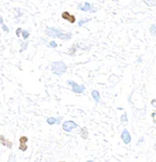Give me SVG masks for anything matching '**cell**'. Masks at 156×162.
<instances>
[{
  "label": "cell",
  "instance_id": "obj_1",
  "mask_svg": "<svg viewBox=\"0 0 156 162\" xmlns=\"http://www.w3.org/2000/svg\"><path fill=\"white\" fill-rule=\"evenodd\" d=\"M50 69H51L52 74L56 76H61L67 71V65L62 61H54L51 63Z\"/></svg>",
  "mask_w": 156,
  "mask_h": 162
},
{
  "label": "cell",
  "instance_id": "obj_2",
  "mask_svg": "<svg viewBox=\"0 0 156 162\" xmlns=\"http://www.w3.org/2000/svg\"><path fill=\"white\" fill-rule=\"evenodd\" d=\"M66 84L71 87V91L73 93H78V94H82L86 91V86L83 84H78L76 81L73 80H66Z\"/></svg>",
  "mask_w": 156,
  "mask_h": 162
},
{
  "label": "cell",
  "instance_id": "obj_3",
  "mask_svg": "<svg viewBox=\"0 0 156 162\" xmlns=\"http://www.w3.org/2000/svg\"><path fill=\"white\" fill-rule=\"evenodd\" d=\"M44 32L47 37L54 39V38H59V35L62 32V30L58 29V28H55V27H46Z\"/></svg>",
  "mask_w": 156,
  "mask_h": 162
},
{
  "label": "cell",
  "instance_id": "obj_4",
  "mask_svg": "<svg viewBox=\"0 0 156 162\" xmlns=\"http://www.w3.org/2000/svg\"><path fill=\"white\" fill-rule=\"evenodd\" d=\"M61 127H62V130L65 131V133H73L75 129L79 128V124H77V123L73 120H66L62 123Z\"/></svg>",
  "mask_w": 156,
  "mask_h": 162
},
{
  "label": "cell",
  "instance_id": "obj_5",
  "mask_svg": "<svg viewBox=\"0 0 156 162\" xmlns=\"http://www.w3.org/2000/svg\"><path fill=\"white\" fill-rule=\"evenodd\" d=\"M61 19L66 22L71 23V24H75L77 23V17L75 15H71V12L68 11H62L61 12Z\"/></svg>",
  "mask_w": 156,
  "mask_h": 162
},
{
  "label": "cell",
  "instance_id": "obj_6",
  "mask_svg": "<svg viewBox=\"0 0 156 162\" xmlns=\"http://www.w3.org/2000/svg\"><path fill=\"white\" fill-rule=\"evenodd\" d=\"M120 139H122V141L126 145H129L130 143L132 142V137H131L129 130H128L127 128H124V129H122V135H120Z\"/></svg>",
  "mask_w": 156,
  "mask_h": 162
},
{
  "label": "cell",
  "instance_id": "obj_7",
  "mask_svg": "<svg viewBox=\"0 0 156 162\" xmlns=\"http://www.w3.org/2000/svg\"><path fill=\"white\" fill-rule=\"evenodd\" d=\"M0 144L2 146H4V147H6L7 149H10V150H11L12 147H13V144H12L11 141L6 139L3 135H0Z\"/></svg>",
  "mask_w": 156,
  "mask_h": 162
},
{
  "label": "cell",
  "instance_id": "obj_8",
  "mask_svg": "<svg viewBox=\"0 0 156 162\" xmlns=\"http://www.w3.org/2000/svg\"><path fill=\"white\" fill-rule=\"evenodd\" d=\"M79 10L84 12H90L91 8H92V4L90 2H84V3H80V4L77 6Z\"/></svg>",
  "mask_w": 156,
  "mask_h": 162
},
{
  "label": "cell",
  "instance_id": "obj_9",
  "mask_svg": "<svg viewBox=\"0 0 156 162\" xmlns=\"http://www.w3.org/2000/svg\"><path fill=\"white\" fill-rule=\"evenodd\" d=\"M78 49H81L80 44H79V43H73V44L68 48V50H67L66 54H69V56H75L76 52H78Z\"/></svg>",
  "mask_w": 156,
  "mask_h": 162
},
{
  "label": "cell",
  "instance_id": "obj_10",
  "mask_svg": "<svg viewBox=\"0 0 156 162\" xmlns=\"http://www.w3.org/2000/svg\"><path fill=\"white\" fill-rule=\"evenodd\" d=\"M91 96L94 100L96 104H99L101 102V96H100V92L97 90V89H94V90L91 91Z\"/></svg>",
  "mask_w": 156,
  "mask_h": 162
},
{
  "label": "cell",
  "instance_id": "obj_11",
  "mask_svg": "<svg viewBox=\"0 0 156 162\" xmlns=\"http://www.w3.org/2000/svg\"><path fill=\"white\" fill-rule=\"evenodd\" d=\"M15 23H19L20 22V19L24 15V10L20 7H15Z\"/></svg>",
  "mask_w": 156,
  "mask_h": 162
},
{
  "label": "cell",
  "instance_id": "obj_12",
  "mask_svg": "<svg viewBox=\"0 0 156 162\" xmlns=\"http://www.w3.org/2000/svg\"><path fill=\"white\" fill-rule=\"evenodd\" d=\"M80 135H81V138L83 139V140H87L89 137V133H88V128L87 127H82L80 130Z\"/></svg>",
  "mask_w": 156,
  "mask_h": 162
},
{
  "label": "cell",
  "instance_id": "obj_13",
  "mask_svg": "<svg viewBox=\"0 0 156 162\" xmlns=\"http://www.w3.org/2000/svg\"><path fill=\"white\" fill-rule=\"evenodd\" d=\"M92 20L91 17H85V19H80V20L77 22V25H78V27H83V26H85L87 23H89L90 21Z\"/></svg>",
  "mask_w": 156,
  "mask_h": 162
},
{
  "label": "cell",
  "instance_id": "obj_14",
  "mask_svg": "<svg viewBox=\"0 0 156 162\" xmlns=\"http://www.w3.org/2000/svg\"><path fill=\"white\" fill-rule=\"evenodd\" d=\"M28 46H29V41H28V40H24V41H20V52H24V50H27Z\"/></svg>",
  "mask_w": 156,
  "mask_h": 162
},
{
  "label": "cell",
  "instance_id": "obj_15",
  "mask_svg": "<svg viewBox=\"0 0 156 162\" xmlns=\"http://www.w3.org/2000/svg\"><path fill=\"white\" fill-rule=\"evenodd\" d=\"M30 31L29 30H27V29H22V38L24 40H28L30 38Z\"/></svg>",
  "mask_w": 156,
  "mask_h": 162
},
{
  "label": "cell",
  "instance_id": "obj_16",
  "mask_svg": "<svg viewBox=\"0 0 156 162\" xmlns=\"http://www.w3.org/2000/svg\"><path fill=\"white\" fill-rule=\"evenodd\" d=\"M46 122L49 125H56V117H48L46 119Z\"/></svg>",
  "mask_w": 156,
  "mask_h": 162
},
{
  "label": "cell",
  "instance_id": "obj_17",
  "mask_svg": "<svg viewBox=\"0 0 156 162\" xmlns=\"http://www.w3.org/2000/svg\"><path fill=\"white\" fill-rule=\"evenodd\" d=\"M57 46H58V44H57V42L55 40H51V41L47 42V47H49V48H56Z\"/></svg>",
  "mask_w": 156,
  "mask_h": 162
},
{
  "label": "cell",
  "instance_id": "obj_18",
  "mask_svg": "<svg viewBox=\"0 0 156 162\" xmlns=\"http://www.w3.org/2000/svg\"><path fill=\"white\" fill-rule=\"evenodd\" d=\"M143 2L147 6H155L156 5V0H143Z\"/></svg>",
  "mask_w": 156,
  "mask_h": 162
},
{
  "label": "cell",
  "instance_id": "obj_19",
  "mask_svg": "<svg viewBox=\"0 0 156 162\" xmlns=\"http://www.w3.org/2000/svg\"><path fill=\"white\" fill-rule=\"evenodd\" d=\"M149 31H150V34L153 35V36H156V24H153L150 26L149 28Z\"/></svg>",
  "mask_w": 156,
  "mask_h": 162
},
{
  "label": "cell",
  "instance_id": "obj_20",
  "mask_svg": "<svg viewBox=\"0 0 156 162\" xmlns=\"http://www.w3.org/2000/svg\"><path fill=\"white\" fill-rule=\"evenodd\" d=\"M19 142H20V144H28L29 139H28L27 135H22L20 138V140H19Z\"/></svg>",
  "mask_w": 156,
  "mask_h": 162
},
{
  "label": "cell",
  "instance_id": "obj_21",
  "mask_svg": "<svg viewBox=\"0 0 156 162\" xmlns=\"http://www.w3.org/2000/svg\"><path fill=\"white\" fill-rule=\"evenodd\" d=\"M19 150H20V152H26V151L28 150V144H20Z\"/></svg>",
  "mask_w": 156,
  "mask_h": 162
},
{
  "label": "cell",
  "instance_id": "obj_22",
  "mask_svg": "<svg viewBox=\"0 0 156 162\" xmlns=\"http://www.w3.org/2000/svg\"><path fill=\"white\" fill-rule=\"evenodd\" d=\"M1 29H2L3 32H5V33H9V28H8L7 25L2 24V25H1Z\"/></svg>",
  "mask_w": 156,
  "mask_h": 162
},
{
  "label": "cell",
  "instance_id": "obj_23",
  "mask_svg": "<svg viewBox=\"0 0 156 162\" xmlns=\"http://www.w3.org/2000/svg\"><path fill=\"white\" fill-rule=\"evenodd\" d=\"M128 114L127 113H124V114H122V117H120V121H122V123H124V122H128Z\"/></svg>",
  "mask_w": 156,
  "mask_h": 162
},
{
  "label": "cell",
  "instance_id": "obj_24",
  "mask_svg": "<svg viewBox=\"0 0 156 162\" xmlns=\"http://www.w3.org/2000/svg\"><path fill=\"white\" fill-rule=\"evenodd\" d=\"M22 28H17V29L15 30V36H17V38H20V37L22 36Z\"/></svg>",
  "mask_w": 156,
  "mask_h": 162
},
{
  "label": "cell",
  "instance_id": "obj_25",
  "mask_svg": "<svg viewBox=\"0 0 156 162\" xmlns=\"http://www.w3.org/2000/svg\"><path fill=\"white\" fill-rule=\"evenodd\" d=\"M144 140H145V138L144 137H141V138L139 139V141H138V143H137V146L139 147V146H141L143 143H144Z\"/></svg>",
  "mask_w": 156,
  "mask_h": 162
},
{
  "label": "cell",
  "instance_id": "obj_26",
  "mask_svg": "<svg viewBox=\"0 0 156 162\" xmlns=\"http://www.w3.org/2000/svg\"><path fill=\"white\" fill-rule=\"evenodd\" d=\"M61 121H62V116H58V117H56V125H60Z\"/></svg>",
  "mask_w": 156,
  "mask_h": 162
},
{
  "label": "cell",
  "instance_id": "obj_27",
  "mask_svg": "<svg viewBox=\"0 0 156 162\" xmlns=\"http://www.w3.org/2000/svg\"><path fill=\"white\" fill-rule=\"evenodd\" d=\"M98 9H99V7H98L97 5H93V4H92V8H91V11H90V12H92V13H93V12H96V11H97Z\"/></svg>",
  "mask_w": 156,
  "mask_h": 162
},
{
  "label": "cell",
  "instance_id": "obj_28",
  "mask_svg": "<svg viewBox=\"0 0 156 162\" xmlns=\"http://www.w3.org/2000/svg\"><path fill=\"white\" fill-rule=\"evenodd\" d=\"M8 162H17V160H15V156L13 154L10 155V157H9V161Z\"/></svg>",
  "mask_w": 156,
  "mask_h": 162
},
{
  "label": "cell",
  "instance_id": "obj_29",
  "mask_svg": "<svg viewBox=\"0 0 156 162\" xmlns=\"http://www.w3.org/2000/svg\"><path fill=\"white\" fill-rule=\"evenodd\" d=\"M2 24H4V20H3L2 15H0V26H1Z\"/></svg>",
  "mask_w": 156,
  "mask_h": 162
},
{
  "label": "cell",
  "instance_id": "obj_30",
  "mask_svg": "<svg viewBox=\"0 0 156 162\" xmlns=\"http://www.w3.org/2000/svg\"><path fill=\"white\" fill-rule=\"evenodd\" d=\"M137 62H138V63H141V62H142V59H141V58H138V61H137Z\"/></svg>",
  "mask_w": 156,
  "mask_h": 162
},
{
  "label": "cell",
  "instance_id": "obj_31",
  "mask_svg": "<svg viewBox=\"0 0 156 162\" xmlns=\"http://www.w3.org/2000/svg\"><path fill=\"white\" fill-rule=\"evenodd\" d=\"M86 162H94V160H87Z\"/></svg>",
  "mask_w": 156,
  "mask_h": 162
},
{
  "label": "cell",
  "instance_id": "obj_32",
  "mask_svg": "<svg viewBox=\"0 0 156 162\" xmlns=\"http://www.w3.org/2000/svg\"><path fill=\"white\" fill-rule=\"evenodd\" d=\"M0 157H1V149H0Z\"/></svg>",
  "mask_w": 156,
  "mask_h": 162
},
{
  "label": "cell",
  "instance_id": "obj_33",
  "mask_svg": "<svg viewBox=\"0 0 156 162\" xmlns=\"http://www.w3.org/2000/svg\"><path fill=\"white\" fill-rule=\"evenodd\" d=\"M57 162H66V161H57Z\"/></svg>",
  "mask_w": 156,
  "mask_h": 162
},
{
  "label": "cell",
  "instance_id": "obj_34",
  "mask_svg": "<svg viewBox=\"0 0 156 162\" xmlns=\"http://www.w3.org/2000/svg\"><path fill=\"white\" fill-rule=\"evenodd\" d=\"M155 149H156V145H155Z\"/></svg>",
  "mask_w": 156,
  "mask_h": 162
}]
</instances>
